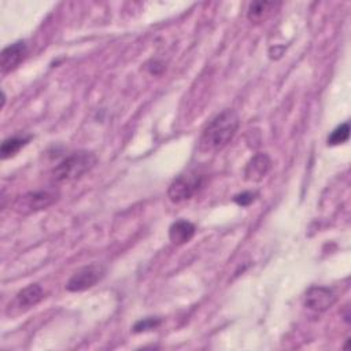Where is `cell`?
Instances as JSON below:
<instances>
[{
	"label": "cell",
	"instance_id": "cell-6",
	"mask_svg": "<svg viewBox=\"0 0 351 351\" xmlns=\"http://www.w3.org/2000/svg\"><path fill=\"white\" fill-rule=\"evenodd\" d=\"M336 302V293L322 285L310 287L304 295V306L315 313H324L329 310Z\"/></svg>",
	"mask_w": 351,
	"mask_h": 351
},
{
	"label": "cell",
	"instance_id": "cell-2",
	"mask_svg": "<svg viewBox=\"0 0 351 351\" xmlns=\"http://www.w3.org/2000/svg\"><path fill=\"white\" fill-rule=\"evenodd\" d=\"M96 162L97 158L93 152H73L55 166V169L52 170L53 180L58 182H69L75 178H80L82 174L89 171L96 165Z\"/></svg>",
	"mask_w": 351,
	"mask_h": 351
},
{
	"label": "cell",
	"instance_id": "cell-4",
	"mask_svg": "<svg viewBox=\"0 0 351 351\" xmlns=\"http://www.w3.org/2000/svg\"><path fill=\"white\" fill-rule=\"evenodd\" d=\"M58 199L59 192L55 188L33 191L21 196L15 203V208L22 214H30L52 206Z\"/></svg>",
	"mask_w": 351,
	"mask_h": 351
},
{
	"label": "cell",
	"instance_id": "cell-1",
	"mask_svg": "<svg viewBox=\"0 0 351 351\" xmlns=\"http://www.w3.org/2000/svg\"><path fill=\"white\" fill-rule=\"evenodd\" d=\"M239 129V117L233 110H223L203 129L199 138V149L206 154L225 148Z\"/></svg>",
	"mask_w": 351,
	"mask_h": 351
},
{
	"label": "cell",
	"instance_id": "cell-15",
	"mask_svg": "<svg viewBox=\"0 0 351 351\" xmlns=\"http://www.w3.org/2000/svg\"><path fill=\"white\" fill-rule=\"evenodd\" d=\"M256 199V193L255 192H250V191H245V192H241L239 195H236L233 197V200L241 206V207H245V206H250L254 200Z\"/></svg>",
	"mask_w": 351,
	"mask_h": 351
},
{
	"label": "cell",
	"instance_id": "cell-12",
	"mask_svg": "<svg viewBox=\"0 0 351 351\" xmlns=\"http://www.w3.org/2000/svg\"><path fill=\"white\" fill-rule=\"evenodd\" d=\"M29 138L30 137H16V136L5 138L1 144V148H0L1 158L7 159V158L15 155L29 141Z\"/></svg>",
	"mask_w": 351,
	"mask_h": 351
},
{
	"label": "cell",
	"instance_id": "cell-11",
	"mask_svg": "<svg viewBox=\"0 0 351 351\" xmlns=\"http://www.w3.org/2000/svg\"><path fill=\"white\" fill-rule=\"evenodd\" d=\"M280 5V3H274V1H267V0H261V1H252L248 5L247 10V18L251 22L259 23L262 21H265L266 18H269Z\"/></svg>",
	"mask_w": 351,
	"mask_h": 351
},
{
	"label": "cell",
	"instance_id": "cell-3",
	"mask_svg": "<svg viewBox=\"0 0 351 351\" xmlns=\"http://www.w3.org/2000/svg\"><path fill=\"white\" fill-rule=\"evenodd\" d=\"M203 181L204 177L199 173L181 174L170 184L167 196L173 203H182L189 200L202 188Z\"/></svg>",
	"mask_w": 351,
	"mask_h": 351
},
{
	"label": "cell",
	"instance_id": "cell-8",
	"mask_svg": "<svg viewBox=\"0 0 351 351\" xmlns=\"http://www.w3.org/2000/svg\"><path fill=\"white\" fill-rule=\"evenodd\" d=\"M27 53L26 41H16L5 47L0 53V69L3 73H8L19 66Z\"/></svg>",
	"mask_w": 351,
	"mask_h": 351
},
{
	"label": "cell",
	"instance_id": "cell-9",
	"mask_svg": "<svg viewBox=\"0 0 351 351\" xmlns=\"http://www.w3.org/2000/svg\"><path fill=\"white\" fill-rule=\"evenodd\" d=\"M44 298V291L38 284H30L19 291L14 299L12 306L18 310H27L37 303H40Z\"/></svg>",
	"mask_w": 351,
	"mask_h": 351
},
{
	"label": "cell",
	"instance_id": "cell-5",
	"mask_svg": "<svg viewBox=\"0 0 351 351\" xmlns=\"http://www.w3.org/2000/svg\"><path fill=\"white\" fill-rule=\"evenodd\" d=\"M106 274L104 266L92 263L78 269L67 281L66 289L70 292H82L95 287Z\"/></svg>",
	"mask_w": 351,
	"mask_h": 351
},
{
	"label": "cell",
	"instance_id": "cell-7",
	"mask_svg": "<svg viewBox=\"0 0 351 351\" xmlns=\"http://www.w3.org/2000/svg\"><path fill=\"white\" fill-rule=\"evenodd\" d=\"M270 167L271 160L269 155L265 152H258L247 162L244 169V178L250 182H259L267 176Z\"/></svg>",
	"mask_w": 351,
	"mask_h": 351
},
{
	"label": "cell",
	"instance_id": "cell-14",
	"mask_svg": "<svg viewBox=\"0 0 351 351\" xmlns=\"http://www.w3.org/2000/svg\"><path fill=\"white\" fill-rule=\"evenodd\" d=\"M162 322L160 318H156V317H148V318H144V319H140L134 324L133 326V330L136 333H140V332H145V330H151V329H155L156 326H159Z\"/></svg>",
	"mask_w": 351,
	"mask_h": 351
},
{
	"label": "cell",
	"instance_id": "cell-10",
	"mask_svg": "<svg viewBox=\"0 0 351 351\" xmlns=\"http://www.w3.org/2000/svg\"><path fill=\"white\" fill-rule=\"evenodd\" d=\"M195 225L186 219H178L169 228V239L173 244L181 245L195 236Z\"/></svg>",
	"mask_w": 351,
	"mask_h": 351
},
{
	"label": "cell",
	"instance_id": "cell-13",
	"mask_svg": "<svg viewBox=\"0 0 351 351\" xmlns=\"http://www.w3.org/2000/svg\"><path fill=\"white\" fill-rule=\"evenodd\" d=\"M350 137V125L348 122H344L339 125L328 137V145H339L348 140Z\"/></svg>",
	"mask_w": 351,
	"mask_h": 351
}]
</instances>
